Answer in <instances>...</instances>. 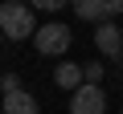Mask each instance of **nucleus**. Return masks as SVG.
<instances>
[{
    "label": "nucleus",
    "instance_id": "nucleus-11",
    "mask_svg": "<svg viewBox=\"0 0 123 114\" xmlns=\"http://www.w3.org/2000/svg\"><path fill=\"white\" fill-rule=\"evenodd\" d=\"M0 41H8V37H4V29H0Z\"/></svg>",
    "mask_w": 123,
    "mask_h": 114
},
{
    "label": "nucleus",
    "instance_id": "nucleus-2",
    "mask_svg": "<svg viewBox=\"0 0 123 114\" xmlns=\"http://www.w3.org/2000/svg\"><path fill=\"white\" fill-rule=\"evenodd\" d=\"M70 114H107V94L98 82H82L70 98Z\"/></svg>",
    "mask_w": 123,
    "mask_h": 114
},
{
    "label": "nucleus",
    "instance_id": "nucleus-5",
    "mask_svg": "<svg viewBox=\"0 0 123 114\" xmlns=\"http://www.w3.org/2000/svg\"><path fill=\"white\" fill-rule=\"evenodd\" d=\"M94 45H98V53L119 57V49H123V33H119V25H115V21H98V29H94Z\"/></svg>",
    "mask_w": 123,
    "mask_h": 114
},
{
    "label": "nucleus",
    "instance_id": "nucleus-1",
    "mask_svg": "<svg viewBox=\"0 0 123 114\" xmlns=\"http://www.w3.org/2000/svg\"><path fill=\"white\" fill-rule=\"evenodd\" d=\"M0 29H4L8 41L33 37V33H37V25H33V4H17V0L0 4Z\"/></svg>",
    "mask_w": 123,
    "mask_h": 114
},
{
    "label": "nucleus",
    "instance_id": "nucleus-9",
    "mask_svg": "<svg viewBox=\"0 0 123 114\" xmlns=\"http://www.w3.org/2000/svg\"><path fill=\"white\" fill-rule=\"evenodd\" d=\"M33 8H41V12H57V8H66L70 0H29Z\"/></svg>",
    "mask_w": 123,
    "mask_h": 114
},
{
    "label": "nucleus",
    "instance_id": "nucleus-6",
    "mask_svg": "<svg viewBox=\"0 0 123 114\" xmlns=\"http://www.w3.org/2000/svg\"><path fill=\"white\" fill-rule=\"evenodd\" d=\"M0 114H41V106H37L33 94L12 90V94H4V102H0Z\"/></svg>",
    "mask_w": 123,
    "mask_h": 114
},
{
    "label": "nucleus",
    "instance_id": "nucleus-10",
    "mask_svg": "<svg viewBox=\"0 0 123 114\" xmlns=\"http://www.w3.org/2000/svg\"><path fill=\"white\" fill-rule=\"evenodd\" d=\"M0 90H4V94H12V90H21V78L4 69V73H0Z\"/></svg>",
    "mask_w": 123,
    "mask_h": 114
},
{
    "label": "nucleus",
    "instance_id": "nucleus-4",
    "mask_svg": "<svg viewBox=\"0 0 123 114\" xmlns=\"http://www.w3.org/2000/svg\"><path fill=\"white\" fill-rule=\"evenodd\" d=\"M70 8L78 12V21H111L115 12H123V0H70Z\"/></svg>",
    "mask_w": 123,
    "mask_h": 114
},
{
    "label": "nucleus",
    "instance_id": "nucleus-3",
    "mask_svg": "<svg viewBox=\"0 0 123 114\" xmlns=\"http://www.w3.org/2000/svg\"><path fill=\"white\" fill-rule=\"evenodd\" d=\"M33 45H37V53L57 57V53L70 49V29H66V25H41V29L33 33Z\"/></svg>",
    "mask_w": 123,
    "mask_h": 114
},
{
    "label": "nucleus",
    "instance_id": "nucleus-7",
    "mask_svg": "<svg viewBox=\"0 0 123 114\" xmlns=\"http://www.w3.org/2000/svg\"><path fill=\"white\" fill-rule=\"evenodd\" d=\"M53 82H57L62 90H78V86H82V65H74V61H62V65L53 69Z\"/></svg>",
    "mask_w": 123,
    "mask_h": 114
},
{
    "label": "nucleus",
    "instance_id": "nucleus-8",
    "mask_svg": "<svg viewBox=\"0 0 123 114\" xmlns=\"http://www.w3.org/2000/svg\"><path fill=\"white\" fill-rule=\"evenodd\" d=\"M103 73H107V65H103V61H90V65H82V82H103Z\"/></svg>",
    "mask_w": 123,
    "mask_h": 114
},
{
    "label": "nucleus",
    "instance_id": "nucleus-12",
    "mask_svg": "<svg viewBox=\"0 0 123 114\" xmlns=\"http://www.w3.org/2000/svg\"><path fill=\"white\" fill-rule=\"evenodd\" d=\"M0 73H4V69H0Z\"/></svg>",
    "mask_w": 123,
    "mask_h": 114
}]
</instances>
